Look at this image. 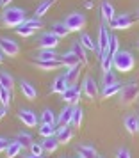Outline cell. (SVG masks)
<instances>
[{
	"mask_svg": "<svg viewBox=\"0 0 139 158\" xmlns=\"http://www.w3.org/2000/svg\"><path fill=\"white\" fill-rule=\"evenodd\" d=\"M84 6H86V7H88V9H91V7H93V2H86Z\"/></svg>",
	"mask_w": 139,
	"mask_h": 158,
	"instance_id": "obj_45",
	"label": "cell"
},
{
	"mask_svg": "<svg viewBox=\"0 0 139 158\" xmlns=\"http://www.w3.org/2000/svg\"><path fill=\"white\" fill-rule=\"evenodd\" d=\"M41 123H46V124H55V114L50 108H45L41 112Z\"/></svg>",
	"mask_w": 139,
	"mask_h": 158,
	"instance_id": "obj_39",
	"label": "cell"
},
{
	"mask_svg": "<svg viewBox=\"0 0 139 158\" xmlns=\"http://www.w3.org/2000/svg\"><path fill=\"white\" fill-rule=\"evenodd\" d=\"M37 60H61V55H59L55 50L41 48V50H39V53H37Z\"/></svg>",
	"mask_w": 139,
	"mask_h": 158,
	"instance_id": "obj_24",
	"label": "cell"
},
{
	"mask_svg": "<svg viewBox=\"0 0 139 158\" xmlns=\"http://www.w3.org/2000/svg\"><path fill=\"white\" fill-rule=\"evenodd\" d=\"M55 131H57L55 124H46V123H41V126H39V135L43 137V139L55 135Z\"/></svg>",
	"mask_w": 139,
	"mask_h": 158,
	"instance_id": "obj_33",
	"label": "cell"
},
{
	"mask_svg": "<svg viewBox=\"0 0 139 158\" xmlns=\"http://www.w3.org/2000/svg\"><path fill=\"white\" fill-rule=\"evenodd\" d=\"M2 2H4V6H6V7H9V4H11L13 0H2Z\"/></svg>",
	"mask_w": 139,
	"mask_h": 158,
	"instance_id": "obj_44",
	"label": "cell"
},
{
	"mask_svg": "<svg viewBox=\"0 0 139 158\" xmlns=\"http://www.w3.org/2000/svg\"><path fill=\"white\" fill-rule=\"evenodd\" d=\"M70 85V82H68V78H66V73H63V75H59V77H55V80H54V84H52L50 91L55 94H63L68 89Z\"/></svg>",
	"mask_w": 139,
	"mask_h": 158,
	"instance_id": "obj_12",
	"label": "cell"
},
{
	"mask_svg": "<svg viewBox=\"0 0 139 158\" xmlns=\"http://www.w3.org/2000/svg\"><path fill=\"white\" fill-rule=\"evenodd\" d=\"M34 66L43 71H57L59 68H63V62L61 60H34Z\"/></svg>",
	"mask_w": 139,
	"mask_h": 158,
	"instance_id": "obj_16",
	"label": "cell"
},
{
	"mask_svg": "<svg viewBox=\"0 0 139 158\" xmlns=\"http://www.w3.org/2000/svg\"><path fill=\"white\" fill-rule=\"evenodd\" d=\"M50 32H54L57 37H66L68 34H70V29L66 27L64 22H57V23H54V25H52V30H50Z\"/></svg>",
	"mask_w": 139,
	"mask_h": 158,
	"instance_id": "obj_29",
	"label": "cell"
},
{
	"mask_svg": "<svg viewBox=\"0 0 139 158\" xmlns=\"http://www.w3.org/2000/svg\"><path fill=\"white\" fill-rule=\"evenodd\" d=\"M118 82V77H116V73L112 71H105L103 73V77H102V84H103V87L105 85H112V84H116Z\"/></svg>",
	"mask_w": 139,
	"mask_h": 158,
	"instance_id": "obj_38",
	"label": "cell"
},
{
	"mask_svg": "<svg viewBox=\"0 0 139 158\" xmlns=\"http://www.w3.org/2000/svg\"><path fill=\"white\" fill-rule=\"evenodd\" d=\"M59 39L61 37H57L54 32H43L41 36H39V46L41 48H48V50H55L59 46Z\"/></svg>",
	"mask_w": 139,
	"mask_h": 158,
	"instance_id": "obj_9",
	"label": "cell"
},
{
	"mask_svg": "<svg viewBox=\"0 0 139 158\" xmlns=\"http://www.w3.org/2000/svg\"><path fill=\"white\" fill-rule=\"evenodd\" d=\"M20 89H22V94L27 98V100H36V96H37V91H36V87L32 85L30 82H27V80H22L20 82Z\"/></svg>",
	"mask_w": 139,
	"mask_h": 158,
	"instance_id": "obj_19",
	"label": "cell"
},
{
	"mask_svg": "<svg viewBox=\"0 0 139 158\" xmlns=\"http://www.w3.org/2000/svg\"><path fill=\"white\" fill-rule=\"evenodd\" d=\"M139 96V85L136 82H128L121 87L119 91V98H121V103L123 105H130L132 101H136Z\"/></svg>",
	"mask_w": 139,
	"mask_h": 158,
	"instance_id": "obj_3",
	"label": "cell"
},
{
	"mask_svg": "<svg viewBox=\"0 0 139 158\" xmlns=\"http://www.w3.org/2000/svg\"><path fill=\"white\" fill-rule=\"evenodd\" d=\"M82 43V46L86 48L88 52H96V48H98V44H96V41H93V37L89 36L88 32H82L80 34V39H79Z\"/></svg>",
	"mask_w": 139,
	"mask_h": 158,
	"instance_id": "obj_25",
	"label": "cell"
},
{
	"mask_svg": "<svg viewBox=\"0 0 139 158\" xmlns=\"http://www.w3.org/2000/svg\"><path fill=\"white\" fill-rule=\"evenodd\" d=\"M132 25H134V18L130 15H125V13L114 16V20L109 23V27L114 30H127V29H130Z\"/></svg>",
	"mask_w": 139,
	"mask_h": 158,
	"instance_id": "obj_6",
	"label": "cell"
},
{
	"mask_svg": "<svg viewBox=\"0 0 139 158\" xmlns=\"http://www.w3.org/2000/svg\"><path fill=\"white\" fill-rule=\"evenodd\" d=\"M72 52H73L75 55L82 60V64H88V50L82 46V43L79 41V39L72 43Z\"/></svg>",
	"mask_w": 139,
	"mask_h": 158,
	"instance_id": "obj_20",
	"label": "cell"
},
{
	"mask_svg": "<svg viewBox=\"0 0 139 158\" xmlns=\"http://www.w3.org/2000/svg\"><path fill=\"white\" fill-rule=\"evenodd\" d=\"M73 135H75V131H73V128H72V124H68V126H61V128H57V131H55V137H57L59 144L72 142Z\"/></svg>",
	"mask_w": 139,
	"mask_h": 158,
	"instance_id": "obj_11",
	"label": "cell"
},
{
	"mask_svg": "<svg viewBox=\"0 0 139 158\" xmlns=\"http://www.w3.org/2000/svg\"><path fill=\"white\" fill-rule=\"evenodd\" d=\"M11 98H13V91H9V89L0 85V103L4 107H9L11 105Z\"/></svg>",
	"mask_w": 139,
	"mask_h": 158,
	"instance_id": "obj_35",
	"label": "cell"
},
{
	"mask_svg": "<svg viewBox=\"0 0 139 158\" xmlns=\"http://www.w3.org/2000/svg\"><path fill=\"white\" fill-rule=\"evenodd\" d=\"M137 22H139V13H137Z\"/></svg>",
	"mask_w": 139,
	"mask_h": 158,
	"instance_id": "obj_49",
	"label": "cell"
},
{
	"mask_svg": "<svg viewBox=\"0 0 139 158\" xmlns=\"http://www.w3.org/2000/svg\"><path fill=\"white\" fill-rule=\"evenodd\" d=\"M0 85L9 89V91H13V87H15V78H13L7 71H0Z\"/></svg>",
	"mask_w": 139,
	"mask_h": 158,
	"instance_id": "obj_31",
	"label": "cell"
},
{
	"mask_svg": "<svg viewBox=\"0 0 139 158\" xmlns=\"http://www.w3.org/2000/svg\"><path fill=\"white\" fill-rule=\"evenodd\" d=\"M52 4H54V0H43L36 9V18H41L43 15H46V11L52 7Z\"/></svg>",
	"mask_w": 139,
	"mask_h": 158,
	"instance_id": "obj_37",
	"label": "cell"
},
{
	"mask_svg": "<svg viewBox=\"0 0 139 158\" xmlns=\"http://www.w3.org/2000/svg\"><path fill=\"white\" fill-rule=\"evenodd\" d=\"M109 41H111V32H109V29H107V23L103 22L102 25H100V29H98V39H96V44H98L96 53H98V57L107 50Z\"/></svg>",
	"mask_w": 139,
	"mask_h": 158,
	"instance_id": "obj_5",
	"label": "cell"
},
{
	"mask_svg": "<svg viewBox=\"0 0 139 158\" xmlns=\"http://www.w3.org/2000/svg\"><path fill=\"white\" fill-rule=\"evenodd\" d=\"M23 158H43V156H36V155H29V156H23Z\"/></svg>",
	"mask_w": 139,
	"mask_h": 158,
	"instance_id": "obj_46",
	"label": "cell"
},
{
	"mask_svg": "<svg viewBox=\"0 0 139 158\" xmlns=\"http://www.w3.org/2000/svg\"><path fill=\"white\" fill-rule=\"evenodd\" d=\"M96 158H103V156H96Z\"/></svg>",
	"mask_w": 139,
	"mask_h": 158,
	"instance_id": "obj_50",
	"label": "cell"
},
{
	"mask_svg": "<svg viewBox=\"0 0 139 158\" xmlns=\"http://www.w3.org/2000/svg\"><path fill=\"white\" fill-rule=\"evenodd\" d=\"M43 148L46 153H55L59 148V140H57V137L55 135H52V137H46V139H43Z\"/></svg>",
	"mask_w": 139,
	"mask_h": 158,
	"instance_id": "obj_26",
	"label": "cell"
},
{
	"mask_svg": "<svg viewBox=\"0 0 139 158\" xmlns=\"http://www.w3.org/2000/svg\"><path fill=\"white\" fill-rule=\"evenodd\" d=\"M61 96H63V101H64L66 105H75L77 101L80 100V91L75 85H72V87H68Z\"/></svg>",
	"mask_w": 139,
	"mask_h": 158,
	"instance_id": "obj_14",
	"label": "cell"
},
{
	"mask_svg": "<svg viewBox=\"0 0 139 158\" xmlns=\"http://www.w3.org/2000/svg\"><path fill=\"white\" fill-rule=\"evenodd\" d=\"M66 27L70 29V32H80L86 29V16L82 13H70L66 16Z\"/></svg>",
	"mask_w": 139,
	"mask_h": 158,
	"instance_id": "obj_4",
	"label": "cell"
},
{
	"mask_svg": "<svg viewBox=\"0 0 139 158\" xmlns=\"http://www.w3.org/2000/svg\"><path fill=\"white\" fill-rule=\"evenodd\" d=\"M7 144H9V140H7V139L0 137V153H4V151L7 149Z\"/></svg>",
	"mask_w": 139,
	"mask_h": 158,
	"instance_id": "obj_42",
	"label": "cell"
},
{
	"mask_svg": "<svg viewBox=\"0 0 139 158\" xmlns=\"http://www.w3.org/2000/svg\"><path fill=\"white\" fill-rule=\"evenodd\" d=\"M61 62H63V66H64V68H75V66L82 64V60L77 57V55H75L72 50L61 55Z\"/></svg>",
	"mask_w": 139,
	"mask_h": 158,
	"instance_id": "obj_18",
	"label": "cell"
},
{
	"mask_svg": "<svg viewBox=\"0 0 139 158\" xmlns=\"http://www.w3.org/2000/svg\"><path fill=\"white\" fill-rule=\"evenodd\" d=\"M79 77H80V64L75 66V68H66V78L70 82V85H75Z\"/></svg>",
	"mask_w": 139,
	"mask_h": 158,
	"instance_id": "obj_28",
	"label": "cell"
},
{
	"mask_svg": "<svg viewBox=\"0 0 139 158\" xmlns=\"http://www.w3.org/2000/svg\"><path fill=\"white\" fill-rule=\"evenodd\" d=\"M107 52H109L112 57L119 52V39H118L114 34H111V41H109V46H107Z\"/></svg>",
	"mask_w": 139,
	"mask_h": 158,
	"instance_id": "obj_36",
	"label": "cell"
},
{
	"mask_svg": "<svg viewBox=\"0 0 139 158\" xmlns=\"http://www.w3.org/2000/svg\"><path fill=\"white\" fill-rule=\"evenodd\" d=\"M18 119H20L27 128H34V126L37 124L36 112H32V110H29V108H22V110H20V114H18Z\"/></svg>",
	"mask_w": 139,
	"mask_h": 158,
	"instance_id": "obj_10",
	"label": "cell"
},
{
	"mask_svg": "<svg viewBox=\"0 0 139 158\" xmlns=\"http://www.w3.org/2000/svg\"><path fill=\"white\" fill-rule=\"evenodd\" d=\"M121 84L119 82H116V84H112V85H105L102 91V98L103 100H109V98H112V96H116V94H119V91H121Z\"/></svg>",
	"mask_w": 139,
	"mask_h": 158,
	"instance_id": "obj_23",
	"label": "cell"
},
{
	"mask_svg": "<svg viewBox=\"0 0 139 158\" xmlns=\"http://www.w3.org/2000/svg\"><path fill=\"white\" fill-rule=\"evenodd\" d=\"M0 50L4 52L6 57H16L20 53V46L9 37H0Z\"/></svg>",
	"mask_w": 139,
	"mask_h": 158,
	"instance_id": "obj_7",
	"label": "cell"
},
{
	"mask_svg": "<svg viewBox=\"0 0 139 158\" xmlns=\"http://www.w3.org/2000/svg\"><path fill=\"white\" fill-rule=\"evenodd\" d=\"M0 7H4V2H2V0H0Z\"/></svg>",
	"mask_w": 139,
	"mask_h": 158,
	"instance_id": "obj_48",
	"label": "cell"
},
{
	"mask_svg": "<svg viewBox=\"0 0 139 158\" xmlns=\"http://www.w3.org/2000/svg\"><path fill=\"white\" fill-rule=\"evenodd\" d=\"M100 13H102V18L105 23H111L112 20H114V16H116V13H114V6L111 4L109 0H103L102 6H100Z\"/></svg>",
	"mask_w": 139,
	"mask_h": 158,
	"instance_id": "obj_15",
	"label": "cell"
},
{
	"mask_svg": "<svg viewBox=\"0 0 139 158\" xmlns=\"http://www.w3.org/2000/svg\"><path fill=\"white\" fill-rule=\"evenodd\" d=\"M22 149H23V146L18 140H9V144H7V149H6V156L7 158H16V156H20V153H22Z\"/></svg>",
	"mask_w": 139,
	"mask_h": 158,
	"instance_id": "obj_21",
	"label": "cell"
},
{
	"mask_svg": "<svg viewBox=\"0 0 139 158\" xmlns=\"http://www.w3.org/2000/svg\"><path fill=\"white\" fill-rule=\"evenodd\" d=\"M82 119H84V110L80 107H73V117H72V126L79 128L82 124Z\"/></svg>",
	"mask_w": 139,
	"mask_h": 158,
	"instance_id": "obj_34",
	"label": "cell"
},
{
	"mask_svg": "<svg viewBox=\"0 0 139 158\" xmlns=\"http://www.w3.org/2000/svg\"><path fill=\"white\" fill-rule=\"evenodd\" d=\"M123 124H125V128H127V131H128L130 135H137L139 133V115H136V114L125 115Z\"/></svg>",
	"mask_w": 139,
	"mask_h": 158,
	"instance_id": "obj_13",
	"label": "cell"
},
{
	"mask_svg": "<svg viewBox=\"0 0 139 158\" xmlns=\"http://www.w3.org/2000/svg\"><path fill=\"white\" fill-rule=\"evenodd\" d=\"M82 93L86 94V98L88 100H96L98 98V85H96V82L93 77H86L84 82H82Z\"/></svg>",
	"mask_w": 139,
	"mask_h": 158,
	"instance_id": "obj_8",
	"label": "cell"
},
{
	"mask_svg": "<svg viewBox=\"0 0 139 158\" xmlns=\"http://www.w3.org/2000/svg\"><path fill=\"white\" fill-rule=\"evenodd\" d=\"M112 59H114V68H116L118 71L128 73V71H132V69H134V64H136V60H134V55H132L130 52L119 50Z\"/></svg>",
	"mask_w": 139,
	"mask_h": 158,
	"instance_id": "obj_2",
	"label": "cell"
},
{
	"mask_svg": "<svg viewBox=\"0 0 139 158\" xmlns=\"http://www.w3.org/2000/svg\"><path fill=\"white\" fill-rule=\"evenodd\" d=\"M72 117H73V107H72V105H66V107L61 110V114H59V117H57L59 126H68V124H72Z\"/></svg>",
	"mask_w": 139,
	"mask_h": 158,
	"instance_id": "obj_17",
	"label": "cell"
},
{
	"mask_svg": "<svg viewBox=\"0 0 139 158\" xmlns=\"http://www.w3.org/2000/svg\"><path fill=\"white\" fill-rule=\"evenodd\" d=\"M6 115H7V107H4V105H2V107H0V119H4Z\"/></svg>",
	"mask_w": 139,
	"mask_h": 158,
	"instance_id": "obj_43",
	"label": "cell"
},
{
	"mask_svg": "<svg viewBox=\"0 0 139 158\" xmlns=\"http://www.w3.org/2000/svg\"><path fill=\"white\" fill-rule=\"evenodd\" d=\"M29 149H30V155H36V156H43V153H45L43 144H37V142H32V146Z\"/></svg>",
	"mask_w": 139,
	"mask_h": 158,
	"instance_id": "obj_40",
	"label": "cell"
},
{
	"mask_svg": "<svg viewBox=\"0 0 139 158\" xmlns=\"http://www.w3.org/2000/svg\"><path fill=\"white\" fill-rule=\"evenodd\" d=\"M77 158H80V156H77Z\"/></svg>",
	"mask_w": 139,
	"mask_h": 158,
	"instance_id": "obj_51",
	"label": "cell"
},
{
	"mask_svg": "<svg viewBox=\"0 0 139 158\" xmlns=\"http://www.w3.org/2000/svg\"><path fill=\"white\" fill-rule=\"evenodd\" d=\"M27 13H25V9L22 7H15V6H11V7H6V11L2 13V22L6 27H11V29H15V27H20L25 20H27Z\"/></svg>",
	"mask_w": 139,
	"mask_h": 158,
	"instance_id": "obj_1",
	"label": "cell"
},
{
	"mask_svg": "<svg viewBox=\"0 0 139 158\" xmlns=\"http://www.w3.org/2000/svg\"><path fill=\"white\" fill-rule=\"evenodd\" d=\"M16 140L22 144L23 148H30V146H32V142H34V139H32V135H30L29 131H18Z\"/></svg>",
	"mask_w": 139,
	"mask_h": 158,
	"instance_id": "obj_32",
	"label": "cell"
},
{
	"mask_svg": "<svg viewBox=\"0 0 139 158\" xmlns=\"http://www.w3.org/2000/svg\"><path fill=\"white\" fill-rule=\"evenodd\" d=\"M4 57H6V55H4V52L0 50V62H2V60H4Z\"/></svg>",
	"mask_w": 139,
	"mask_h": 158,
	"instance_id": "obj_47",
	"label": "cell"
},
{
	"mask_svg": "<svg viewBox=\"0 0 139 158\" xmlns=\"http://www.w3.org/2000/svg\"><path fill=\"white\" fill-rule=\"evenodd\" d=\"M77 153H79V156H80V158H96V156H98V155H96V149L93 148V146H89V144L79 146Z\"/></svg>",
	"mask_w": 139,
	"mask_h": 158,
	"instance_id": "obj_27",
	"label": "cell"
},
{
	"mask_svg": "<svg viewBox=\"0 0 139 158\" xmlns=\"http://www.w3.org/2000/svg\"><path fill=\"white\" fill-rule=\"evenodd\" d=\"M34 32H36V29H34L32 25H29L27 20H25L20 27H16V34H18V36H22V37H29V36H32Z\"/></svg>",
	"mask_w": 139,
	"mask_h": 158,
	"instance_id": "obj_30",
	"label": "cell"
},
{
	"mask_svg": "<svg viewBox=\"0 0 139 158\" xmlns=\"http://www.w3.org/2000/svg\"><path fill=\"white\" fill-rule=\"evenodd\" d=\"M116 158H132L130 151L127 149V148H119V149L116 151Z\"/></svg>",
	"mask_w": 139,
	"mask_h": 158,
	"instance_id": "obj_41",
	"label": "cell"
},
{
	"mask_svg": "<svg viewBox=\"0 0 139 158\" xmlns=\"http://www.w3.org/2000/svg\"><path fill=\"white\" fill-rule=\"evenodd\" d=\"M100 66H102V71L105 73V71H111L112 68H114V59H112V55H111L109 52L105 50L100 55Z\"/></svg>",
	"mask_w": 139,
	"mask_h": 158,
	"instance_id": "obj_22",
	"label": "cell"
}]
</instances>
